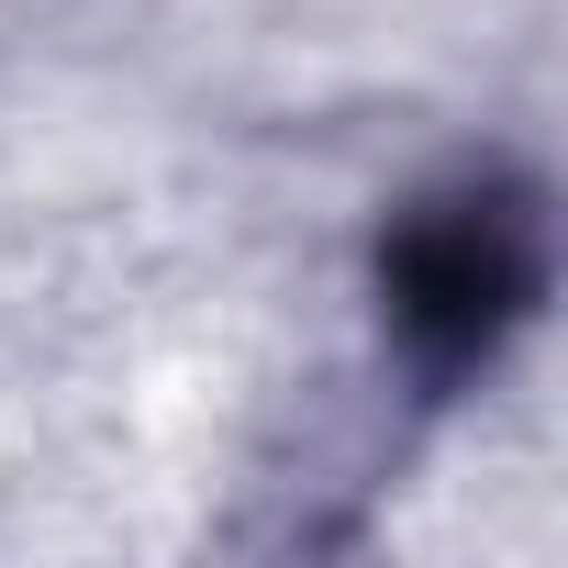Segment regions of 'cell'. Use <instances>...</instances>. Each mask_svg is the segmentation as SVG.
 <instances>
[{"label":"cell","instance_id":"cell-1","mask_svg":"<svg viewBox=\"0 0 568 568\" xmlns=\"http://www.w3.org/2000/svg\"><path fill=\"white\" fill-rule=\"evenodd\" d=\"M546 302V212L513 168H468L424 190L379 234V313L424 379L490 368Z\"/></svg>","mask_w":568,"mask_h":568}]
</instances>
